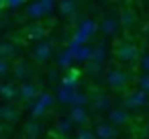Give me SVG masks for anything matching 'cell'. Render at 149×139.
Returning a JSON list of instances; mask_svg holds the SVG:
<instances>
[{
    "instance_id": "6da1fadb",
    "label": "cell",
    "mask_w": 149,
    "mask_h": 139,
    "mask_svg": "<svg viewBox=\"0 0 149 139\" xmlns=\"http://www.w3.org/2000/svg\"><path fill=\"white\" fill-rule=\"evenodd\" d=\"M57 100L63 102V104H72V106H76V104L86 106V104L90 102V96L84 94V92H78L76 88H65V86H61L59 92H57Z\"/></svg>"
},
{
    "instance_id": "7a4b0ae2",
    "label": "cell",
    "mask_w": 149,
    "mask_h": 139,
    "mask_svg": "<svg viewBox=\"0 0 149 139\" xmlns=\"http://www.w3.org/2000/svg\"><path fill=\"white\" fill-rule=\"evenodd\" d=\"M116 57L120 61H125V64H133V61L139 59V49H137V45H133L129 41H123L116 47Z\"/></svg>"
},
{
    "instance_id": "3957f363",
    "label": "cell",
    "mask_w": 149,
    "mask_h": 139,
    "mask_svg": "<svg viewBox=\"0 0 149 139\" xmlns=\"http://www.w3.org/2000/svg\"><path fill=\"white\" fill-rule=\"evenodd\" d=\"M145 104H149V92H145L141 88H137L125 96V108H139Z\"/></svg>"
},
{
    "instance_id": "277c9868",
    "label": "cell",
    "mask_w": 149,
    "mask_h": 139,
    "mask_svg": "<svg viewBox=\"0 0 149 139\" xmlns=\"http://www.w3.org/2000/svg\"><path fill=\"white\" fill-rule=\"evenodd\" d=\"M127 82H129V76H127L123 70L112 68V70H108V72H106V84H108L110 88L120 90V88H125V86H127Z\"/></svg>"
},
{
    "instance_id": "5b68a950",
    "label": "cell",
    "mask_w": 149,
    "mask_h": 139,
    "mask_svg": "<svg viewBox=\"0 0 149 139\" xmlns=\"http://www.w3.org/2000/svg\"><path fill=\"white\" fill-rule=\"evenodd\" d=\"M68 49L72 51L74 61H88L92 57V47L88 43H74V41H70Z\"/></svg>"
},
{
    "instance_id": "8992f818",
    "label": "cell",
    "mask_w": 149,
    "mask_h": 139,
    "mask_svg": "<svg viewBox=\"0 0 149 139\" xmlns=\"http://www.w3.org/2000/svg\"><path fill=\"white\" fill-rule=\"evenodd\" d=\"M51 55H53V45L49 41H41L39 45L33 47V57L37 61H47Z\"/></svg>"
},
{
    "instance_id": "52a82bcc",
    "label": "cell",
    "mask_w": 149,
    "mask_h": 139,
    "mask_svg": "<svg viewBox=\"0 0 149 139\" xmlns=\"http://www.w3.org/2000/svg\"><path fill=\"white\" fill-rule=\"evenodd\" d=\"M94 133H96L98 139H116V127L110 121L108 123H98Z\"/></svg>"
},
{
    "instance_id": "ba28073f",
    "label": "cell",
    "mask_w": 149,
    "mask_h": 139,
    "mask_svg": "<svg viewBox=\"0 0 149 139\" xmlns=\"http://www.w3.org/2000/svg\"><path fill=\"white\" fill-rule=\"evenodd\" d=\"M68 117L74 121V125H88V121H90V117H88L86 108H84V106H80V104L72 106V110H70V115H68Z\"/></svg>"
},
{
    "instance_id": "9c48e42d",
    "label": "cell",
    "mask_w": 149,
    "mask_h": 139,
    "mask_svg": "<svg viewBox=\"0 0 149 139\" xmlns=\"http://www.w3.org/2000/svg\"><path fill=\"white\" fill-rule=\"evenodd\" d=\"M19 94L25 98V100H35L39 94H41V90L37 88V84H31V82H23L21 84V88H19Z\"/></svg>"
},
{
    "instance_id": "30bf717a",
    "label": "cell",
    "mask_w": 149,
    "mask_h": 139,
    "mask_svg": "<svg viewBox=\"0 0 149 139\" xmlns=\"http://www.w3.org/2000/svg\"><path fill=\"white\" fill-rule=\"evenodd\" d=\"M108 121L116 127V125H125L127 121H129V112L125 110V108H112L110 112H108Z\"/></svg>"
},
{
    "instance_id": "8fae6325",
    "label": "cell",
    "mask_w": 149,
    "mask_h": 139,
    "mask_svg": "<svg viewBox=\"0 0 149 139\" xmlns=\"http://www.w3.org/2000/svg\"><path fill=\"white\" fill-rule=\"evenodd\" d=\"M90 102H92V106H94L96 110H108V108H110V104H112V100H110L106 94H100V92H98Z\"/></svg>"
},
{
    "instance_id": "7c38bea8",
    "label": "cell",
    "mask_w": 149,
    "mask_h": 139,
    "mask_svg": "<svg viewBox=\"0 0 149 139\" xmlns=\"http://www.w3.org/2000/svg\"><path fill=\"white\" fill-rule=\"evenodd\" d=\"M0 119L2 121H15V119H19V110L13 104H2L0 106Z\"/></svg>"
},
{
    "instance_id": "4fadbf2b",
    "label": "cell",
    "mask_w": 149,
    "mask_h": 139,
    "mask_svg": "<svg viewBox=\"0 0 149 139\" xmlns=\"http://www.w3.org/2000/svg\"><path fill=\"white\" fill-rule=\"evenodd\" d=\"M100 29H102V33H106V35H114V31L118 29V21H116L114 17H106V19L102 21Z\"/></svg>"
},
{
    "instance_id": "5bb4252c",
    "label": "cell",
    "mask_w": 149,
    "mask_h": 139,
    "mask_svg": "<svg viewBox=\"0 0 149 139\" xmlns=\"http://www.w3.org/2000/svg\"><path fill=\"white\" fill-rule=\"evenodd\" d=\"M90 59H94V61H98V64H104V59H106V45L100 41L96 47H92V57Z\"/></svg>"
},
{
    "instance_id": "9a60e30c",
    "label": "cell",
    "mask_w": 149,
    "mask_h": 139,
    "mask_svg": "<svg viewBox=\"0 0 149 139\" xmlns=\"http://www.w3.org/2000/svg\"><path fill=\"white\" fill-rule=\"evenodd\" d=\"M72 127H74V121H72L70 117H63V119H59V121H57L55 131H57L59 135H68V133L72 131Z\"/></svg>"
},
{
    "instance_id": "2e32d148",
    "label": "cell",
    "mask_w": 149,
    "mask_h": 139,
    "mask_svg": "<svg viewBox=\"0 0 149 139\" xmlns=\"http://www.w3.org/2000/svg\"><path fill=\"white\" fill-rule=\"evenodd\" d=\"M78 29L80 31H84V33H88L90 37L96 33V29H98V25H96V21L94 19H82V23L78 25Z\"/></svg>"
},
{
    "instance_id": "e0dca14e",
    "label": "cell",
    "mask_w": 149,
    "mask_h": 139,
    "mask_svg": "<svg viewBox=\"0 0 149 139\" xmlns=\"http://www.w3.org/2000/svg\"><path fill=\"white\" fill-rule=\"evenodd\" d=\"M61 86H65V88H78V72L76 70H70L61 78Z\"/></svg>"
},
{
    "instance_id": "ac0fdd59",
    "label": "cell",
    "mask_w": 149,
    "mask_h": 139,
    "mask_svg": "<svg viewBox=\"0 0 149 139\" xmlns=\"http://www.w3.org/2000/svg\"><path fill=\"white\" fill-rule=\"evenodd\" d=\"M72 61H74V55H72V51L65 47V49L59 53V57H57V66H59V68H70Z\"/></svg>"
},
{
    "instance_id": "d6986e66",
    "label": "cell",
    "mask_w": 149,
    "mask_h": 139,
    "mask_svg": "<svg viewBox=\"0 0 149 139\" xmlns=\"http://www.w3.org/2000/svg\"><path fill=\"white\" fill-rule=\"evenodd\" d=\"M27 17L29 19H41V17H45V13H43V8H41L39 2H31L29 8H27Z\"/></svg>"
},
{
    "instance_id": "ffe728a7",
    "label": "cell",
    "mask_w": 149,
    "mask_h": 139,
    "mask_svg": "<svg viewBox=\"0 0 149 139\" xmlns=\"http://www.w3.org/2000/svg\"><path fill=\"white\" fill-rule=\"evenodd\" d=\"M59 10L63 15L72 17V15H76V2L74 0H59Z\"/></svg>"
},
{
    "instance_id": "44dd1931",
    "label": "cell",
    "mask_w": 149,
    "mask_h": 139,
    "mask_svg": "<svg viewBox=\"0 0 149 139\" xmlns=\"http://www.w3.org/2000/svg\"><path fill=\"white\" fill-rule=\"evenodd\" d=\"M29 72H31V70H29V66H27L25 61H21V64H17V68H15V78L25 82V80H27V76H29Z\"/></svg>"
},
{
    "instance_id": "7402d4cb",
    "label": "cell",
    "mask_w": 149,
    "mask_h": 139,
    "mask_svg": "<svg viewBox=\"0 0 149 139\" xmlns=\"http://www.w3.org/2000/svg\"><path fill=\"white\" fill-rule=\"evenodd\" d=\"M135 21H137V15H135L133 10H125V13H123V19H120V25L129 29V27L135 25Z\"/></svg>"
},
{
    "instance_id": "603a6c76",
    "label": "cell",
    "mask_w": 149,
    "mask_h": 139,
    "mask_svg": "<svg viewBox=\"0 0 149 139\" xmlns=\"http://www.w3.org/2000/svg\"><path fill=\"white\" fill-rule=\"evenodd\" d=\"M27 35H29V39H41V37L45 35V29H43L41 25H31V27L27 29Z\"/></svg>"
},
{
    "instance_id": "cb8c5ba5",
    "label": "cell",
    "mask_w": 149,
    "mask_h": 139,
    "mask_svg": "<svg viewBox=\"0 0 149 139\" xmlns=\"http://www.w3.org/2000/svg\"><path fill=\"white\" fill-rule=\"evenodd\" d=\"M100 72H102V64H98V61H94V59H88V61H86V74L98 76Z\"/></svg>"
},
{
    "instance_id": "d4e9b609",
    "label": "cell",
    "mask_w": 149,
    "mask_h": 139,
    "mask_svg": "<svg viewBox=\"0 0 149 139\" xmlns=\"http://www.w3.org/2000/svg\"><path fill=\"white\" fill-rule=\"evenodd\" d=\"M25 129H27V133H29L31 137H37V135L41 133V125H39V123H37L35 119H33V121H29Z\"/></svg>"
},
{
    "instance_id": "484cf974",
    "label": "cell",
    "mask_w": 149,
    "mask_h": 139,
    "mask_svg": "<svg viewBox=\"0 0 149 139\" xmlns=\"http://www.w3.org/2000/svg\"><path fill=\"white\" fill-rule=\"evenodd\" d=\"M0 94H2L4 98H13L17 94V88L13 84H0Z\"/></svg>"
},
{
    "instance_id": "4316f807",
    "label": "cell",
    "mask_w": 149,
    "mask_h": 139,
    "mask_svg": "<svg viewBox=\"0 0 149 139\" xmlns=\"http://www.w3.org/2000/svg\"><path fill=\"white\" fill-rule=\"evenodd\" d=\"M76 139H96V133L88 127H82L78 133H76Z\"/></svg>"
},
{
    "instance_id": "83f0119b",
    "label": "cell",
    "mask_w": 149,
    "mask_h": 139,
    "mask_svg": "<svg viewBox=\"0 0 149 139\" xmlns=\"http://www.w3.org/2000/svg\"><path fill=\"white\" fill-rule=\"evenodd\" d=\"M37 100H39V102H41V104H43L45 108H49V106L53 104V100H55V98H53V96H51L49 92H41V94L37 96Z\"/></svg>"
},
{
    "instance_id": "f1b7e54d",
    "label": "cell",
    "mask_w": 149,
    "mask_h": 139,
    "mask_svg": "<svg viewBox=\"0 0 149 139\" xmlns=\"http://www.w3.org/2000/svg\"><path fill=\"white\" fill-rule=\"evenodd\" d=\"M137 86L141 88V90H145V92H149V74H141V76H137Z\"/></svg>"
},
{
    "instance_id": "f546056e",
    "label": "cell",
    "mask_w": 149,
    "mask_h": 139,
    "mask_svg": "<svg viewBox=\"0 0 149 139\" xmlns=\"http://www.w3.org/2000/svg\"><path fill=\"white\" fill-rule=\"evenodd\" d=\"M88 39H90V35L84 33V31H80V29H76V33H74V37H72L74 43H88Z\"/></svg>"
},
{
    "instance_id": "4dcf8cb0",
    "label": "cell",
    "mask_w": 149,
    "mask_h": 139,
    "mask_svg": "<svg viewBox=\"0 0 149 139\" xmlns=\"http://www.w3.org/2000/svg\"><path fill=\"white\" fill-rule=\"evenodd\" d=\"M13 53H15V47H13L10 43H2V45H0V57H2V59L10 57Z\"/></svg>"
},
{
    "instance_id": "1f68e13d",
    "label": "cell",
    "mask_w": 149,
    "mask_h": 139,
    "mask_svg": "<svg viewBox=\"0 0 149 139\" xmlns=\"http://www.w3.org/2000/svg\"><path fill=\"white\" fill-rule=\"evenodd\" d=\"M39 4H41V8H43L45 15H51L53 8H55V0H39Z\"/></svg>"
},
{
    "instance_id": "d6a6232c",
    "label": "cell",
    "mask_w": 149,
    "mask_h": 139,
    "mask_svg": "<svg viewBox=\"0 0 149 139\" xmlns=\"http://www.w3.org/2000/svg\"><path fill=\"white\" fill-rule=\"evenodd\" d=\"M139 68H141L145 74H149V53H145V55L139 57Z\"/></svg>"
},
{
    "instance_id": "836d02e7",
    "label": "cell",
    "mask_w": 149,
    "mask_h": 139,
    "mask_svg": "<svg viewBox=\"0 0 149 139\" xmlns=\"http://www.w3.org/2000/svg\"><path fill=\"white\" fill-rule=\"evenodd\" d=\"M23 2H25V0H4V6H8V8H19Z\"/></svg>"
},
{
    "instance_id": "e575fe53",
    "label": "cell",
    "mask_w": 149,
    "mask_h": 139,
    "mask_svg": "<svg viewBox=\"0 0 149 139\" xmlns=\"http://www.w3.org/2000/svg\"><path fill=\"white\" fill-rule=\"evenodd\" d=\"M6 74H8V64H6V59L0 57V76H6Z\"/></svg>"
},
{
    "instance_id": "d590c367",
    "label": "cell",
    "mask_w": 149,
    "mask_h": 139,
    "mask_svg": "<svg viewBox=\"0 0 149 139\" xmlns=\"http://www.w3.org/2000/svg\"><path fill=\"white\" fill-rule=\"evenodd\" d=\"M2 133H4V125H2V121H0V137H2Z\"/></svg>"
},
{
    "instance_id": "8d00e7d4",
    "label": "cell",
    "mask_w": 149,
    "mask_h": 139,
    "mask_svg": "<svg viewBox=\"0 0 149 139\" xmlns=\"http://www.w3.org/2000/svg\"><path fill=\"white\" fill-rule=\"evenodd\" d=\"M2 6H4V0H0V8H2Z\"/></svg>"
},
{
    "instance_id": "74e56055",
    "label": "cell",
    "mask_w": 149,
    "mask_h": 139,
    "mask_svg": "<svg viewBox=\"0 0 149 139\" xmlns=\"http://www.w3.org/2000/svg\"><path fill=\"white\" fill-rule=\"evenodd\" d=\"M74 2H78V0H74Z\"/></svg>"
},
{
    "instance_id": "f35d334b",
    "label": "cell",
    "mask_w": 149,
    "mask_h": 139,
    "mask_svg": "<svg viewBox=\"0 0 149 139\" xmlns=\"http://www.w3.org/2000/svg\"><path fill=\"white\" fill-rule=\"evenodd\" d=\"M31 139H33V137H31Z\"/></svg>"
}]
</instances>
